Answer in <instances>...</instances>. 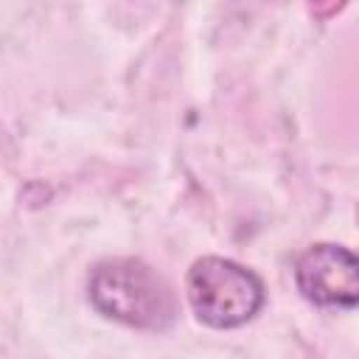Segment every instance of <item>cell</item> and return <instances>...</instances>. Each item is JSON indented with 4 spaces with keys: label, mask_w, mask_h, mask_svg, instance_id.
<instances>
[{
    "label": "cell",
    "mask_w": 359,
    "mask_h": 359,
    "mask_svg": "<svg viewBox=\"0 0 359 359\" xmlns=\"http://www.w3.org/2000/svg\"><path fill=\"white\" fill-rule=\"evenodd\" d=\"M356 222H359V210H356Z\"/></svg>",
    "instance_id": "cell-4"
},
{
    "label": "cell",
    "mask_w": 359,
    "mask_h": 359,
    "mask_svg": "<svg viewBox=\"0 0 359 359\" xmlns=\"http://www.w3.org/2000/svg\"><path fill=\"white\" fill-rule=\"evenodd\" d=\"M185 294L194 314L210 328H238L264 306V283L247 266L208 255L185 278Z\"/></svg>",
    "instance_id": "cell-2"
},
{
    "label": "cell",
    "mask_w": 359,
    "mask_h": 359,
    "mask_svg": "<svg viewBox=\"0 0 359 359\" xmlns=\"http://www.w3.org/2000/svg\"><path fill=\"white\" fill-rule=\"evenodd\" d=\"M90 303L104 317L143 331H165L177 317L171 286L143 261L112 258L93 266Z\"/></svg>",
    "instance_id": "cell-1"
},
{
    "label": "cell",
    "mask_w": 359,
    "mask_h": 359,
    "mask_svg": "<svg viewBox=\"0 0 359 359\" xmlns=\"http://www.w3.org/2000/svg\"><path fill=\"white\" fill-rule=\"evenodd\" d=\"M300 294L325 309L359 306V255L342 244H314L294 264Z\"/></svg>",
    "instance_id": "cell-3"
}]
</instances>
